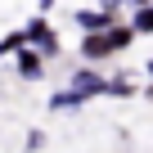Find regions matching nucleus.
I'll list each match as a JSON object with an SVG mask.
<instances>
[{"label":"nucleus","mask_w":153,"mask_h":153,"mask_svg":"<svg viewBox=\"0 0 153 153\" xmlns=\"http://www.w3.org/2000/svg\"><path fill=\"white\" fill-rule=\"evenodd\" d=\"M126 45H131V27H117V32H95V36H86L81 54H86V59H104V54L126 50Z\"/></svg>","instance_id":"f257e3e1"},{"label":"nucleus","mask_w":153,"mask_h":153,"mask_svg":"<svg viewBox=\"0 0 153 153\" xmlns=\"http://www.w3.org/2000/svg\"><path fill=\"white\" fill-rule=\"evenodd\" d=\"M99 90H108V81H99V76H76L72 90L54 95V108H72V104H81L86 95H99Z\"/></svg>","instance_id":"f03ea898"},{"label":"nucleus","mask_w":153,"mask_h":153,"mask_svg":"<svg viewBox=\"0 0 153 153\" xmlns=\"http://www.w3.org/2000/svg\"><path fill=\"white\" fill-rule=\"evenodd\" d=\"M27 36H32L41 50H59V41H54V32H50L45 23H32V27H27Z\"/></svg>","instance_id":"7ed1b4c3"},{"label":"nucleus","mask_w":153,"mask_h":153,"mask_svg":"<svg viewBox=\"0 0 153 153\" xmlns=\"http://www.w3.org/2000/svg\"><path fill=\"white\" fill-rule=\"evenodd\" d=\"M76 23H81L86 32H99V27H104V14H90V9H86V14H76Z\"/></svg>","instance_id":"20e7f679"},{"label":"nucleus","mask_w":153,"mask_h":153,"mask_svg":"<svg viewBox=\"0 0 153 153\" xmlns=\"http://www.w3.org/2000/svg\"><path fill=\"white\" fill-rule=\"evenodd\" d=\"M135 32H153V5H144V9H140V18H135Z\"/></svg>","instance_id":"39448f33"},{"label":"nucleus","mask_w":153,"mask_h":153,"mask_svg":"<svg viewBox=\"0 0 153 153\" xmlns=\"http://www.w3.org/2000/svg\"><path fill=\"white\" fill-rule=\"evenodd\" d=\"M18 68H23V76H36V72H41V63H36L32 54H18Z\"/></svg>","instance_id":"423d86ee"},{"label":"nucleus","mask_w":153,"mask_h":153,"mask_svg":"<svg viewBox=\"0 0 153 153\" xmlns=\"http://www.w3.org/2000/svg\"><path fill=\"white\" fill-rule=\"evenodd\" d=\"M41 9H50V0H41Z\"/></svg>","instance_id":"0eeeda50"},{"label":"nucleus","mask_w":153,"mask_h":153,"mask_svg":"<svg viewBox=\"0 0 153 153\" xmlns=\"http://www.w3.org/2000/svg\"><path fill=\"white\" fill-rule=\"evenodd\" d=\"M135 5H144V0H135Z\"/></svg>","instance_id":"6e6552de"},{"label":"nucleus","mask_w":153,"mask_h":153,"mask_svg":"<svg viewBox=\"0 0 153 153\" xmlns=\"http://www.w3.org/2000/svg\"><path fill=\"white\" fill-rule=\"evenodd\" d=\"M149 72H153V63H149Z\"/></svg>","instance_id":"1a4fd4ad"}]
</instances>
